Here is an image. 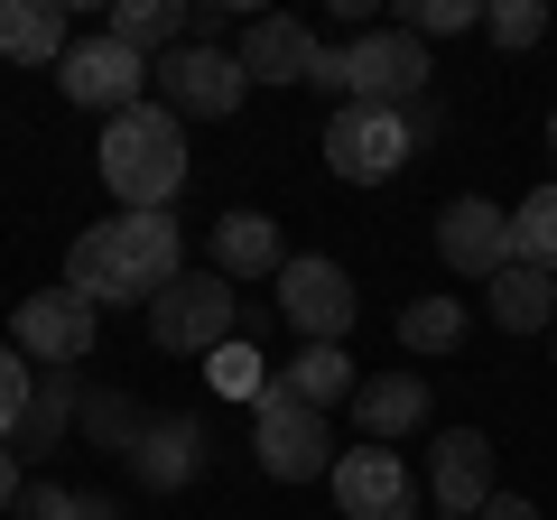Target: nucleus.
I'll list each match as a JSON object with an SVG mask.
<instances>
[{"mask_svg":"<svg viewBox=\"0 0 557 520\" xmlns=\"http://www.w3.org/2000/svg\"><path fill=\"white\" fill-rule=\"evenodd\" d=\"M57 94L75 102V112L121 121L131 102H149V57H131V47H121L112 28H94V38H75V47H65V65H57Z\"/></svg>","mask_w":557,"mask_h":520,"instance_id":"8","label":"nucleus"},{"mask_svg":"<svg viewBox=\"0 0 557 520\" xmlns=\"http://www.w3.org/2000/svg\"><path fill=\"white\" fill-rule=\"evenodd\" d=\"M317 28H307V20H288V10H270V20H251V28H242V75H251V84H307V75H317Z\"/></svg>","mask_w":557,"mask_h":520,"instance_id":"14","label":"nucleus"},{"mask_svg":"<svg viewBox=\"0 0 557 520\" xmlns=\"http://www.w3.org/2000/svg\"><path fill=\"white\" fill-rule=\"evenodd\" d=\"M214 270H223V280H278V270H288V251H278V223L251 214V205H233V214L214 223Z\"/></svg>","mask_w":557,"mask_h":520,"instance_id":"19","label":"nucleus"},{"mask_svg":"<svg viewBox=\"0 0 557 520\" xmlns=\"http://www.w3.org/2000/svg\"><path fill=\"white\" fill-rule=\"evenodd\" d=\"M428 483H437V511L474 520L483 502L502 493V483H493V437H483V428H446L437 456H428Z\"/></svg>","mask_w":557,"mask_h":520,"instance_id":"13","label":"nucleus"},{"mask_svg":"<svg viewBox=\"0 0 557 520\" xmlns=\"http://www.w3.org/2000/svg\"><path fill=\"white\" fill-rule=\"evenodd\" d=\"M437 251H446V270H465V280H502V270H511V214L483 205V196H456L437 214Z\"/></svg>","mask_w":557,"mask_h":520,"instance_id":"12","label":"nucleus"},{"mask_svg":"<svg viewBox=\"0 0 557 520\" xmlns=\"http://www.w3.org/2000/svg\"><path fill=\"white\" fill-rule=\"evenodd\" d=\"M278 391L298 409H335V400H354L362 381H354V362H344V344H298V362L278 372Z\"/></svg>","mask_w":557,"mask_h":520,"instance_id":"22","label":"nucleus"},{"mask_svg":"<svg viewBox=\"0 0 557 520\" xmlns=\"http://www.w3.org/2000/svg\"><path fill=\"white\" fill-rule=\"evenodd\" d=\"M168 280H177V223L168 214H102L65 251V288L94 307H131V298L149 307Z\"/></svg>","mask_w":557,"mask_h":520,"instance_id":"1","label":"nucleus"},{"mask_svg":"<svg viewBox=\"0 0 557 520\" xmlns=\"http://www.w3.org/2000/svg\"><path fill=\"white\" fill-rule=\"evenodd\" d=\"M437 131H446V102L418 94V102H409V140H437Z\"/></svg>","mask_w":557,"mask_h":520,"instance_id":"30","label":"nucleus"},{"mask_svg":"<svg viewBox=\"0 0 557 520\" xmlns=\"http://www.w3.org/2000/svg\"><path fill=\"white\" fill-rule=\"evenodd\" d=\"M548 159H557V112H548Z\"/></svg>","mask_w":557,"mask_h":520,"instance_id":"34","label":"nucleus"},{"mask_svg":"<svg viewBox=\"0 0 557 520\" xmlns=\"http://www.w3.org/2000/svg\"><path fill=\"white\" fill-rule=\"evenodd\" d=\"M28 400H38V372H28V354H20V344H0V446L20 437Z\"/></svg>","mask_w":557,"mask_h":520,"instance_id":"27","label":"nucleus"},{"mask_svg":"<svg viewBox=\"0 0 557 520\" xmlns=\"http://www.w3.org/2000/svg\"><path fill=\"white\" fill-rule=\"evenodd\" d=\"M511 260H530V270L557 280V186H530L511 205Z\"/></svg>","mask_w":557,"mask_h":520,"instance_id":"24","label":"nucleus"},{"mask_svg":"<svg viewBox=\"0 0 557 520\" xmlns=\"http://www.w3.org/2000/svg\"><path fill=\"white\" fill-rule=\"evenodd\" d=\"M20 493H28V483H20V456L0 446V511H20Z\"/></svg>","mask_w":557,"mask_h":520,"instance_id":"32","label":"nucleus"},{"mask_svg":"<svg viewBox=\"0 0 557 520\" xmlns=\"http://www.w3.org/2000/svg\"><path fill=\"white\" fill-rule=\"evenodd\" d=\"M548 344H557V335H548Z\"/></svg>","mask_w":557,"mask_h":520,"instance_id":"36","label":"nucleus"},{"mask_svg":"<svg viewBox=\"0 0 557 520\" xmlns=\"http://www.w3.org/2000/svg\"><path fill=\"white\" fill-rule=\"evenodd\" d=\"M354 419H362L372 446H399L409 428H428V381H418V372H372L354 391Z\"/></svg>","mask_w":557,"mask_h":520,"instance_id":"18","label":"nucleus"},{"mask_svg":"<svg viewBox=\"0 0 557 520\" xmlns=\"http://www.w3.org/2000/svg\"><path fill=\"white\" fill-rule=\"evenodd\" d=\"M483 317L502 335H557V280L530 270V260H511L502 280H483Z\"/></svg>","mask_w":557,"mask_h":520,"instance_id":"16","label":"nucleus"},{"mask_svg":"<svg viewBox=\"0 0 557 520\" xmlns=\"http://www.w3.org/2000/svg\"><path fill=\"white\" fill-rule=\"evenodd\" d=\"M102 186L121 196V214H168L186 186V121L168 102H131L121 121H102Z\"/></svg>","mask_w":557,"mask_h":520,"instance_id":"2","label":"nucleus"},{"mask_svg":"<svg viewBox=\"0 0 557 520\" xmlns=\"http://www.w3.org/2000/svg\"><path fill=\"white\" fill-rule=\"evenodd\" d=\"M474 520H539V502H520V493H493Z\"/></svg>","mask_w":557,"mask_h":520,"instance_id":"31","label":"nucleus"},{"mask_svg":"<svg viewBox=\"0 0 557 520\" xmlns=\"http://www.w3.org/2000/svg\"><path fill=\"white\" fill-rule=\"evenodd\" d=\"M102 28H112V38L131 47V57H149V65H159V57H177V47L196 38V10H186V0H121V10H112Z\"/></svg>","mask_w":557,"mask_h":520,"instance_id":"20","label":"nucleus"},{"mask_svg":"<svg viewBox=\"0 0 557 520\" xmlns=\"http://www.w3.org/2000/svg\"><path fill=\"white\" fill-rule=\"evenodd\" d=\"M94 325H102V307L57 280V288H38V298H20V354L38 362V372H75V362L94 354Z\"/></svg>","mask_w":557,"mask_h":520,"instance_id":"11","label":"nucleus"},{"mask_svg":"<svg viewBox=\"0 0 557 520\" xmlns=\"http://www.w3.org/2000/svg\"><path fill=\"white\" fill-rule=\"evenodd\" d=\"M233 335H251V317H242V298H233L223 270H177V280L149 298V344H159V354H223Z\"/></svg>","mask_w":557,"mask_h":520,"instance_id":"4","label":"nucleus"},{"mask_svg":"<svg viewBox=\"0 0 557 520\" xmlns=\"http://www.w3.org/2000/svg\"><path fill=\"white\" fill-rule=\"evenodd\" d=\"M428 38H409V28H354L344 47H317V75L307 84H325V94H344V102H381V112H409L418 94H428Z\"/></svg>","mask_w":557,"mask_h":520,"instance_id":"3","label":"nucleus"},{"mask_svg":"<svg viewBox=\"0 0 557 520\" xmlns=\"http://www.w3.org/2000/svg\"><path fill=\"white\" fill-rule=\"evenodd\" d=\"M399 344L409 354H456L465 344V298H409L399 307Z\"/></svg>","mask_w":557,"mask_h":520,"instance_id":"25","label":"nucleus"},{"mask_svg":"<svg viewBox=\"0 0 557 520\" xmlns=\"http://www.w3.org/2000/svg\"><path fill=\"white\" fill-rule=\"evenodd\" d=\"M399 28L409 38H456V28H483V0H409Z\"/></svg>","mask_w":557,"mask_h":520,"instance_id":"28","label":"nucleus"},{"mask_svg":"<svg viewBox=\"0 0 557 520\" xmlns=\"http://www.w3.org/2000/svg\"><path fill=\"white\" fill-rule=\"evenodd\" d=\"M278 317L298 325V344H344L354 317H362L354 270L325 260V251H288V270H278Z\"/></svg>","mask_w":557,"mask_h":520,"instance_id":"6","label":"nucleus"},{"mask_svg":"<svg viewBox=\"0 0 557 520\" xmlns=\"http://www.w3.org/2000/svg\"><path fill=\"white\" fill-rule=\"evenodd\" d=\"M149 84H159V102H168L177 121H233L242 94H251V75H242L233 47H196V38H186L177 57L149 65Z\"/></svg>","mask_w":557,"mask_h":520,"instance_id":"9","label":"nucleus"},{"mask_svg":"<svg viewBox=\"0 0 557 520\" xmlns=\"http://www.w3.org/2000/svg\"><path fill=\"white\" fill-rule=\"evenodd\" d=\"M205 381H214V391H223V400H270V362H260L251 354V335H233V344H223V354H205Z\"/></svg>","mask_w":557,"mask_h":520,"instance_id":"26","label":"nucleus"},{"mask_svg":"<svg viewBox=\"0 0 557 520\" xmlns=\"http://www.w3.org/2000/svg\"><path fill=\"white\" fill-rule=\"evenodd\" d=\"M75 520H131V511H121L112 493H75Z\"/></svg>","mask_w":557,"mask_h":520,"instance_id":"33","label":"nucleus"},{"mask_svg":"<svg viewBox=\"0 0 557 520\" xmlns=\"http://www.w3.org/2000/svg\"><path fill=\"white\" fill-rule=\"evenodd\" d=\"M539 28H548V0H493L483 10V38L493 47H539Z\"/></svg>","mask_w":557,"mask_h":520,"instance_id":"29","label":"nucleus"},{"mask_svg":"<svg viewBox=\"0 0 557 520\" xmlns=\"http://www.w3.org/2000/svg\"><path fill=\"white\" fill-rule=\"evenodd\" d=\"M65 47H75L65 0H0V57L10 65H65Z\"/></svg>","mask_w":557,"mask_h":520,"instance_id":"17","label":"nucleus"},{"mask_svg":"<svg viewBox=\"0 0 557 520\" xmlns=\"http://www.w3.org/2000/svg\"><path fill=\"white\" fill-rule=\"evenodd\" d=\"M84 437H94L102 446V456H121V465H131L139 456V437H149V409H139V400H121V391H84Z\"/></svg>","mask_w":557,"mask_h":520,"instance_id":"23","label":"nucleus"},{"mask_svg":"<svg viewBox=\"0 0 557 520\" xmlns=\"http://www.w3.org/2000/svg\"><path fill=\"white\" fill-rule=\"evenodd\" d=\"M437 520H456V511H437Z\"/></svg>","mask_w":557,"mask_h":520,"instance_id":"35","label":"nucleus"},{"mask_svg":"<svg viewBox=\"0 0 557 520\" xmlns=\"http://www.w3.org/2000/svg\"><path fill=\"white\" fill-rule=\"evenodd\" d=\"M205 456H214V437H205V419H149V437H139L131 474L149 483V493H186V483L205 474Z\"/></svg>","mask_w":557,"mask_h":520,"instance_id":"15","label":"nucleus"},{"mask_svg":"<svg viewBox=\"0 0 557 520\" xmlns=\"http://www.w3.org/2000/svg\"><path fill=\"white\" fill-rule=\"evenodd\" d=\"M75 419H84V381H75V372H38V400H28V419H20V437H10V456H57Z\"/></svg>","mask_w":557,"mask_h":520,"instance_id":"21","label":"nucleus"},{"mask_svg":"<svg viewBox=\"0 0 557 520\" xmlns=\"http://www.w3.org/2000/svg\"><path fill=\"white\" fill-rule=\"evenodd\" d=\"M409 159H418L409 112H381V102H335V121H325V168H335L344 186H391Z\"/></svg>","mask_w":557,"mask_h":520,"instance_id":"5","label":"nucleus"},{"mask_svg":"<svg viewBox=\"0 0 557 520\" xmlns=\"http://www.w3.org/2000/svg\"><path fill=\"white\" fill-rule=\"evenodd\" d=\"M251 456H260V474H270V483H317V474H335L325 409H298V400L270 381V400L251 409Z\"/></svg>","mask_w":557,"mask_h":520,"instance_id":"7","label":"nucleus"},{"mask_svg":"<svg viewBox=\"0 0 557 520\" xmlns=\"http://www.w3.org/2000/svg\"><path fill=\"white\" fill-rule=\"evenodd\" d=\"M335 511L344 520H418V483H409V465H399V446H344L335 456Z\"/></svg>","mask_w":557,"mask_h":520,"instance_id":"10","label":"nucleus"}]
</instances>
